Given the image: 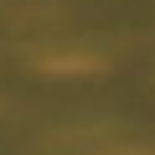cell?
<instances>
[{"label":"cell","mask_w":155,"mask_h":155,"mask_svg":"<svg viewBox=\"0 0 155 155\" xmlns=\"http://www.w3.org/2000/svg\"><path fill=\"white\" fill-rule=\"evenodd\" d=\"M109 155H114V150H109ZM119 155H129V150H119Z\"/></svg>","instance_id":"1"}]
</instances>
